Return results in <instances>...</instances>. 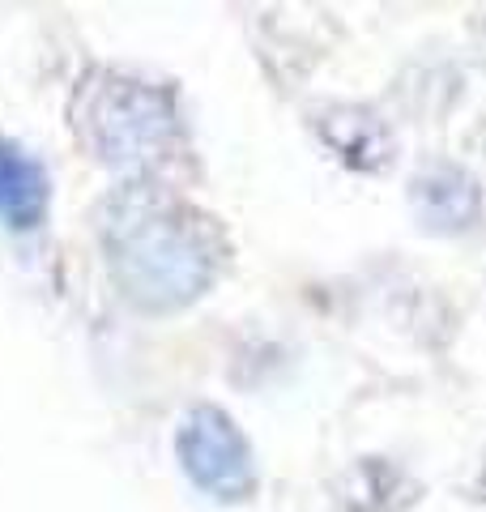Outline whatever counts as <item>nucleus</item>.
Here are the masks:
<instances>
[{"mask_svg":"<svg viewBox=\"0 0 486 512\" xmlns=\"http://www.w3.org/2000/svg\"><path fill=\"white\" fill-rule=\"evenodd\" d=\"M478 495L486 500V461H482V474H478Z\"/></svg>","mask_w":486,"mask_h":512,"instance_id":"nucleus-6","label":"nucleus"},{"mask_svg":"<svg viewBox=\"0 0 486 512\" xmlns=\"http://www.w3.org/2000/svg\"><path fill=\"white\" fill-rule=\"evenodd\" d=\"M414 210L431 231H465L478 218V184L457 167H435L414 184Z\"/></svg>","mask_w":486,"mask_h":512,"instance_id":"nucleus-5","label":"nucleus"},{"mask_svg":"<svg viewBox=\"0 0 486 512\" xmlns=\"http://www.w3.org/2000/svg\"><path fill=\"white\" fill-rule=\"evenodd\" d=\"M103 248L120 291L150 312L201 299L222 269V235L158 184H128L103 205Z\"/></svg>","mask_w":486,"mask_h":512,"instance_id":"nucleus-1","label":"nucleus"},{"mask_svg":"<svg viewBox=\"0 0 486 512\" xmlns=\"http://www.w3.org/2000/svg\"><path fill=\"white\" fill-rule=\"evenodd\" d=\"M43 214H47L43 167L13 141H0V222L9 231H35Z\"/></svg>","mask_w":486,"mask_h":512,"instance_id":"nucleus-4","label":"nucleus"},{"mask_svg":"<svg viewBox=\"0 0 486 512\" xmlns=\"http://www.w3.org/2000/svg\"><path fill=\"white\" fill-rule=\"evenodd\" d=\"M175 453H180V466L192 483L222 504L248 500L256 487L252 444L231 414L218 406H192L184 414L180 431H175Z\"/></svg>","mask_w":486,"mask_h":512,"instance_id":"nucleus-3","label":"nucleus"},{"mask_svg":"<svg viewBox=\"0 0 486 512\" xmlns=\"http://www.w3.org/2000/svg\"><path fill=\"white\" fill-rule=\"evenodd\" d=\"M77 137L111 167H154L171 158L180 141V116L162 86H150L141 77L99 73L77 90L73 99Z\"/></svg>","mask_w":486,"mask_h":512,"instance_id":"nucleus-2","label":"nucleus"}]
</instances>
